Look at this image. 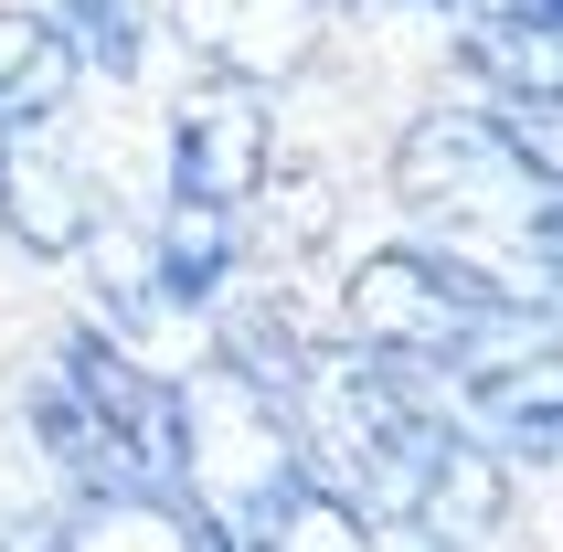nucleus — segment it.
I'll return each mask as SVG.
<instances>
[{
  "label": "nucleus",
  "mask_w": 563,
  "mask_h": 552,
  "mask_svg": "<svg viewBox=\"0 0 563 552\" xmlns=\"http://www.w3.org/2000/svg\"><path fill=\"white\" fill-rule=\"evenodd\" d=\"M394 191L426 245L468 255L510 287V298H553V159L510 139L500 107H437L405 128L394 150Z\"/></svg>",
  "instance_id": "1"
},
{
  "label": "nucleus",
  "mask_w": 563,
  "mask_h": 552,
  "mask_svg": "<svg viewBox=\"0 0 563 552\" xmlns=\"http://www.w3.org/2000/svg\"><path fill=\"white\" fill-rule=\"evenodd\" d=\"M32 446L54 457L64 499L96 489H170V372L118 330H64L32 372Z\"/></svg>",
  "instance_id": "2"
},
{
  "label": "nucleus",
  "mask_w": 563,
  "mask_h": 552,
  "mask_svg": "<svg viewBox=\"0 0 563 552\" xmlns=\"http://www.w3.org/2000/svg\"><path fill=\"white\" fill-rule=\"evenodd\" d=\"M287 478H298V435L266 383H245L234 362L170 372V499H191L213 542H234Z\"/></svg>",
  "instance_id": "3"
},
{
  "label": "nucleus",
  "mask_w": 563,
  "mask_h": 552,
  "mask_svg": "<svg viewBox=\"0 0 563 552\" xmlns=\"http://www.w3.org/2000/svg\"><path fill=\"white\" fill-rule=\"evenodd\" d=\"M500 308H510V287L489 266H468V255H446V245L415 234V245H383V255L351 266L341 340L351 351H383V362H405V372H446Z\"/></svg>",
  "instance_id": "4"
},
{
  "label": "nucleus",
  "mask_w": 563,
  "mask_h": 552,
  "mask_svg": "<svg viewBox=\"0 0 563 552\" xmlns=\"http://www.w3.org/2000/svg\"><path fill=\"white\" fill-rule=\"evenodd\" d=\"M159 170H170V191H191V202H255V191L277 181V107H266V86L202 75V86L170 107Z\"/></svg>",
  "instance_id": "5"
},
{
  "label": "nucleus",
  "mask_w": 563,
  "mask_h": 552,
  "mask_svg": "<svg viewBox=\"0 0 563 552\" xmlns=\"http://www.w3.org/2000/svg\"><path fill=\"white\" fill-rule=\"evenodd\" d=\"M159 32L202 54V75H234V86L277 96L287 75L319 64V32H330V0H159Z\"/></svg>",
  "instance_id": "6"
},
{
  "label": "nucleus",
  "mask_w": 563,
  "mask_h": 552,
  "mask_svg": "<svg viewBox=\"0 0 563 552\" xmlns=\"http://www.w3.org/2000/svg\"><path fill=\"white\" fill-rule=\"evenodd\" d=\"M0 223H11V245L22 255H86V234L107 223L96 202V170L54 139V118H22L0 128Z\"/></svg>",
  "instance_id": "7"
},
{
  "label": "nucleus",
  "mask_w": 563,
  "mask_h": 552,
  "mask_svg": "<svg viewBox=\"0 0 563 552\" xmlns=\"http://www.w3.org/2000/svg\"><path fill=\"white\" fill-rule=\"evenodd\" d=\"M245 276V202H191L170 191L150 213V287L170 308H223Z\"/></svg>",
  "instance_id": "8"
},
{
  "label": "nucleus",
  "mask_w": 563,
  "mask_h": 552,
  "mask_svg": "<svg viewBox=\"0 0 563 552\" xmlns=\"http://www.w3.org/2000/svg\"><path fill=\"white\" fill-rule=\"evenodd\" d=\"M64 552H223L213 521L170 489H96V499H64L54 521Z\"/></svg>",
  "instance_id": "9"
},
{
  "label": "nucleus",
  "mask_w": 563,
  "mask_h": 552,
  "mask_svg": "<svg viewBox=\"0 0 563 552\" xmlns=\"http://www.w3.org/2000/svg\"><path fill=\"white\" fill-rule=\"evenodd\" d=\"M223 552H383V521H362L341 489H319L309 467H298V478H287V489L266 499Z\"/></svg>",
  "instance_id": "10"
},
{
  "label": "nucleus",
  "mask_w": 563,
  "mask_h": 552,
  "mask_svg": "<svg viewBox=\"0 0 563 552\" xmlns=\"http://www.w3.org/2000/svg\"><path fill=\"white\" fill-rule=\"evenodd\" d=\"M43 22L64 32V64H75V75H96V86H128V75H150L159 0H43Z\"/></svg>",
  "instance_id": "11"
},
{
  "label": "nucleus",
  "mask_w": 563,
  "mask_h": 552,
  "mask_svg": "<svg viewBox=\"0 0 563 552\" xmlns=\"http://www.w3.org/2000/svg\"><path fill=\"white\" fill-rule=\"evenodd\" d=\"M75 96V64H64V32L43 11H0V128L22 118H64Z\"/></svg>",
  "instance_id": "12"
}]
</instances>
